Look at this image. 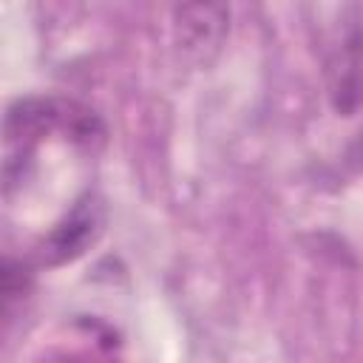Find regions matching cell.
Here are the masks:
<instances>
[{
    "mask_svg": "<svg viewBox=\"0 0 363 363\" xmlns=\"http://www.w3.org/2000/svg\"><path fill=\"white\" fill-rule=\"evenodd\" d=\"M329 102L340 116H354L363 108V11L346 23L326 62Z\"/></svg>",
    "mask_w": 363,
    "mask_h": 363,
    "instance_id": "cell-1",
    "label": "cell"
},
{
    "mask_svg": "<svg viewBox=\"0 0 363 363\" xmlns=\"http://www.w3.org/2000/svg\"><path fill=\"white\" fill-rule=\"evenodd\" d=\"M102 224V213L94 201H79L45 238L43 258L48 264H65L85 252V247L96 238Z\"/></svg>",
    "mask_w": 363,
    "mask_h": 363,
    "instance_id": "cell-2",
    "label": "cell"
},
{
    "mask_svg": "<svg viewBox=\"0 0 363 363\" xmlns=\"http://www.w3.org/2000/svg\"><path fill=\"white\" fill-rule=\"evenodd\" d=\"M227 20L224 6H182L176 9V37L187 51H216L227 34Z\"/></svg>",
    "mask_w": 363,
    "mask_h": 363,
    "instance_id": "cell-3",
    "label": "cell"
},
{
    "mask_svg": "<svg viewBox=\"0 0 363 363\" xmlns=\"http://www.w3.org/2000/svg\"><path fill=\"white\" fill-rule=\"evenodd\" d=\"M26 286H28V269L9 258L3 264V295H6V303H11L17 295H23Z\"/></svg>",
    "mask_w": 363,
    "mask_h": 363,
    "instance_id": "cell-4",
    "label": "cell"
}]
</instances>
